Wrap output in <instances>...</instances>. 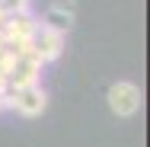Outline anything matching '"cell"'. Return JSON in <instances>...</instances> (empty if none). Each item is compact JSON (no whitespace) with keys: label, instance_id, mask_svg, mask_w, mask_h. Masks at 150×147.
I'll use <instances>...</instances> for the list:
<instances>
[{"label":"cell","instance_id":"6da1fadb","mask_svg":"<svg viewBox=\"0 0 150 147\" xmlns=\"http://www.w3.org/2000/svg\"><path fill=\"white\" fill-rule=\"evenodd\" d=\"M3 109H13L26 118H38L48 109V93L42 83L23 87V89H3Z\"/></svg>","mask_w":150,"mask_h":147},{"label":"cell","instance_id":"7a4b0ae2","mask_svg":"<svg viewBox=\"0 0 150 147\" xmlns=\"http://www.w3.org/2000/svg\"><path fill=\"white\" fill-rule=\"evenodd\" d=\"M105 102H109V112L118 118H131L141 112V102H144V93L137 83H131V80H118V83H112L109 93H105Z\"/></svg>","mask_w":150,"mask_h":147},{"label":"cell","instance_id":"3957f363","mask_svg":"<svg viewBox=\"0 0 150 147\" xmlns=\"http://www.w3.org/2000/svg\"><path fill=\"white\" fill-rule=\"evenodd\" d=\"M35 32H38V19L32 16L29 10H23V13H6V19L0 23V38H3L6 48L35 38Z\"/></svg>","mask_w":150,"mask_h":147},{"label":"cell","instance_id":"277c9868","mask_svg":"<svg viewBox=\"0 0 150 147\" xmlns=\"http://www.w3.org/2000/svg\"><path fill=\"white\" fill-rule=\"evenodd\" d=\"M32 45H35V58L42 61V64H51V61H58L61 55H64V48H67V32L48 29V26L38 23V32H35Z\"/></svg>","mask_w":150,"mask_h":147},{"label":"cell","instance_id":"5b68a950","mask_svg":"<svg viewBox=\"0 0 150 147\" xmlns=\"http://www.w3.org/2000/svg\"><path fill=\"white\" fill-rule=\"evenodd\" d=\"M42 67H45V64L35 58V55H26V58L16 55V64H13V70H10V77H6V89L35 87V83L42 80Z\"/></svg>","mask_w":150,"mask_h":147},{"label":"cell","instance_id":"8992f818","mask_svg":"<svg viewBox=\"0 0 150 147\" xmlns=\"http://www.w3.org/2000/svg\"><path fill=\"white\" fill-rule=\"evenodd\" d=\"M38 23L48 26V29L67 32L70 26H74V0H54V3L45 10V16H42Z\"/></svg>","mask_w":150,"mask_h":147},{"label":"cell","instance_id":"52a82bcc","mask_svg":"<svg viewBox=\"0 0 150 147\" xmlns=\"http://www.w3.org/2000/svg\"><path fill=\"white\" fill-rule=\"evenodd\" d=\"M0 6H3V13H23V10H29V0H0Z\"/></svg>","mask_w":150,"mask_h":147},{"label":"cell","instance_id":"ba28073f","mask_svg":"<svg viewBox=\"0 0 150 147\" xmlns=\"http://www.w3.org/2000/svg\"><path fill=\"white\" fill-rule=\"evenodd\" d=\"M0 112H3V89H0Z\"/></svg>","mask_w":150,"mask_h":147}]
</instances>
